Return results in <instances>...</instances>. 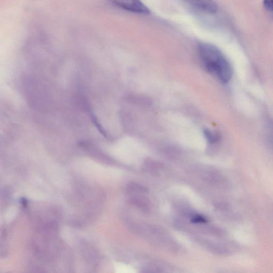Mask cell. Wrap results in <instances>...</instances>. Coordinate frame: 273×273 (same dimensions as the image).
<instances>
[{
  "label": "cell",
  "instance_id": "cell-6",
  "mask_svg": "<svg viewBox=\"0 0 273 273\" xmlns=\"http://www.w3.org/2000/svg\"><path fill=\"white\" fill-rule=\"evenodd\" d=\"M264 5L265 9L273 16V0H264Z\"/></svg>",
  "mask_w": 273,
  "mask_h": 273
},
{
  "label": "cell",
  "instance_id": "cell-5",
  "mask_svg": "<svg viewBox=\"0 0 273 273\" xmlns=\"http://www.w3.org/2000/svg\"><path fill=\"white\" fill-rule=\"evenodd\" d=\"M204 134L205 138L211 144H214L220 140V135L217 133L210 131V130H205Z\"/></svg>",
  "mask_w": 273,
  "mask_h": 273
},
{
  "label": "cell",
  "instance_id": "cell-1",
  "mask_svg": "<svg viewBox=\"0 0 273 273\" xmlns=\"http://www.w3.org/2000/svg\"><path fill=\"white\" fill-rule=\"evenodd\" d=\"M198 50L201 62L208 72L223 83L231 80V65L220 49L211 44L203 42L199 44Z\"/></svg>",
  "mask_w": 273,
  "mask_h": 273
},
{
  "label": "cell",
  "instance_id": "cell-4",
  "mask_svg": "<svg viewBox=\"0 0 273 273\" xmlns=\"http://www.w3.org/2000/svg\"><path fill=\"white\" fill-rule=\"evenodd\" d=\"M266 139L273 150V121H269L266 125L265 129Z\"/></svg>",
  "mask_w": 273,
  "mask_h": 273
},
{
  "label": "cell",
  "instance_id": "cell-2",
  "mask_svg": "<svg viewBox=\"0 0 273 273\" xmlns=\"http://www.w3.org/2000/svg\"><path fill=\"white\" fill-rule=\"evenodd\" d=\"M123 9L139 14H148L150 11L140 0H108Z\"/></svg>",
  "mask_w": 273,
  "mask_h": 273
},
{
  "label": "cell",
  "instance_id": "cell-3",
  "mask_svg": "<svg viewBox=\"0 0 273 273\" xmlns=\"http://www.w3.org/2000/svg\"><path fill=\"white\" fill-rule=\"evenodd\" d=\"M195 8L207 14H213L218 10V6L213 0H186Z\"/></svg>",
  "mask_w": 273,
  "mask_h": 273
},
{
  "label": "cell",
  "instance_id": "cell-7",
  "mask_svg": "<svg viewBox=\"0 0 273 273\" xmlns=\"http://www.w3.org/2000/svg\"><path fill=\"white\" fill-rule=\"evenodd\" d=\"M192 222L195 223H206V220L203 217L196 216L193 218Z\"/></svg>",
  "mask_w": 273,
  "mask_h": 273
}]
</instances>
